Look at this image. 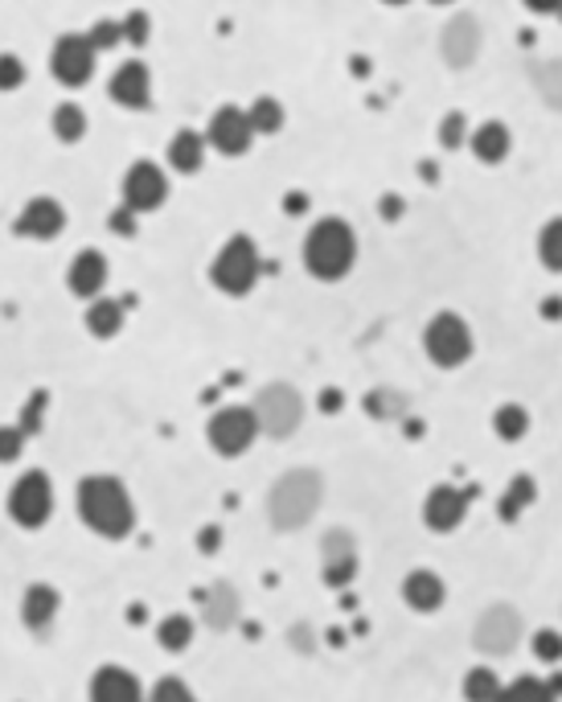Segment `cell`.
<instances>
[{"label":"cell","instance_id":"19","mask_svg":"<svg viewBox=\"0 0 562 702\" xmlns=\"http://www.w3.org/2000/svg\"><path fill=\"white\" fill-rule=\"evenodd\" d=\"M91 702H144V686L132 669L103 666L91 678Z\"/></svg>","mask_w":562,"mask_h":702},{"label":"cell","instance_id":"4","mask_svg":"<svg viewBox=\"0 0 562 702\" xmlns=\"http://www.w3.org/2000/svg\"><path fill=\"white\" fill-rule=\"evenodd\" d=\"M259 272H263V259H259L251 235H235V239L222 242L214 263H210V284L222 296H247L259 284Z\"/></svg>","mask_w":562,"mask_h":702},{"label":"cell","instance_id":"18","mask_svg":"<svg viewBox=\"0 0 562 702\" xmlns=\"http://www.w3.org/2000/svg\"><path fill=\"white\" fill-rule=\"evenodd\" d=\"M443 58H447V67H473L480 53V21L461 13L456 21H447V29H443V41H440Z\"/></svg>","mask_w":562,"mask_h":702},{"label":"cell","instance_id":"42","mask_svg":"<svg viewBox=\"0 0 562 702\" xmlns=\"http://www.w3.org/2000/svg\"><path fill=\"white\" fill-rule=\"evenodd\" d=\"M559 641H562V636L554 633V629H542V633L534 636V653H538L542 662H559V653H562Z\"/></svg>","mask_w":562,"mask_h":702},{"label":"cell","instance_id":"46","mask_svg":"<svg viewBox=\"0 0 562 702\" xmlns=\"http://www.w3.org/2000/svg\"><path fill=\"white\" fill-rule=\"evenodd\" d=\"M321 407H328V412H333V407H342V394H337V391L321 394Z\"/></svg>","mask_w":562,"mask_h":702},{"label":"cell","instance_id":"25","mask_svg":"<svg viewBox=\"0 0 562 702\" xmlns=\"http://www.w3.org/2000/svg\"><path fill=\"white\" fill-rule=\"evenodd\" d=\"M493 702H559V678H554V682H538V678H517V682L501 686Z\"/></svg>","mask_w":562,"mask_h":702},{"label":"cell","instance_id":"31","mask_svg":"<svg viewBox=\"0 0 562 702\" xmlns=\"http://www.w3.org/2000/svg\"><path fill=\"white\" fill-rule=\"evenodd\" d=\"M493 431L501 440H522L529 431V412L522 403H505V407H497L493 415Z\"/></svg>","mask_w":562,"mask_h":702},{"label":"cell","instance_id":"27","mask_svg":"<svg viewBox=\"0 0 562 702\" xmlns=\"http://www.w3.org/2000/svg\"><path fill=\"white\" fill-rule=\"evenodd\" d=\"M205 620H210V629H230V624L239 620V596H235V587L218 583V587L205 596Z\"/></svg>","mask_w":562,"mask_h":702},{"label":"cell","instance_id":"6","mask_svg":"<svg viewBox=\"0 0 562 702\" xmlns=\"http://www.w3.org/2000/svg\"><path fill=\"white\" fill-rule=\"evenodd\" d=\"M251 412H255L259 431H267L272 440H288L291 431L300 428V419H304V398H300V391L288 386V382H267V386L255 394Z\"/></svg>","mask_w":562,"mask_h":702},{"label":"cell","instance_id":"10","mask_svg":"<svg viewBox=\"0 0 562 702\" xmlns=\"http://www.w3.org/2000/svg\"><path fill=\"white\" fill-rule=\"evenodd\" d=\"M95 46L86 41V34H62L50 50V74L62 86H86L95 79Z\"/></svg>","mask_w":562,"mask_h":702},{"label":"cell","instance_id":"24","mask_svg":"<svg viewBox=\"0 0 562 702\" xmlns=\"http://www.w3.org/2000/svg\"><path fill=\"white\" fill-rule=\"evenodd\" d=\"M123 329V305L120 300H111V296H95V300H86V333L91 337H116Z\"/></svg>","mask_w":562,"mask_h":702},{"label":"cell","instance_id":"14","mask_svg":"<svg viewBox=\"0 0 562 702\" xmlns=\"http://www.w3.org/2000/svg\"><path fill=\"white\" fill-rule=\"evenodd\" d=\"M107 95L128 111H148L153 107V74L140 58H132V62L116 67L111 83H107Z\"/></svg>","mask_w":562,"mask_h":702},{"label":"cell","instance_id":"9","mask_svg":"<svg viewBox=\"0 0 562 702\" xmlns=\"http://www.w3.org/2000/svg\"><path fill=\"white\" fill-rule=\"evenodd\" d=\"M169 202V177L156 160H136L123 172V206L132 214H153Z\"/></svg>","mask_w":562,"mask_h":702},{"label":"cell","instance_id":"11","mask_svg":"<svg viewBox=\"0 0 562 702\" xmlns=\"http://www.w3.org/2000/svg\"><path fill=\"white\" fill-rule=\"evenodd\" d=\"M205 148H214L222 156H242L251 153V144H255V132H251V120H247V111L235 104L218 107L210 123H205Z\"/></svg>","mask_w":562,"mask_h":702},{"label":"cell","instance_id":"20","mask_svg":"<svg viewBox=\"0 0 562 702\" xmlns=\"http://www.w3.org/2000/svg\"><path fill=\"white\" fill-rule=\"evenodd\" d=\"M468 144H473V156H477L480 165H501L513 148V136L501 120H485L480 128L468 132Z\"/></svg>","mask_w":562,"mask_h":702},{"label":"cell","instance_id":"2","mask_svg":"<svg viewBox=\"0 0 562 702\" xmlns=\"http://www.w3.org/2000/svg\"><path fill=\"white\" fill-rule=\"evenodd\" d=\"M79 517L103 538H128L136 526L132 497L116 477H83L79 485Z\"/></svg>","mask_w":562,"mask_h":702},{"label":"cell","instance_id":"28","mask_svg":"<svg viewBox=\"0 0 562 702\" xmlns=\"http://www.w3.org/2000/svg\"><path fill=\"white\" fill-rule=\"evenodd\" d=\"M50 128H53V140L79 144V140L86 136V111L79 104H58L50 116Z\"/></svg>","mask_w":562,"mask_h":702},{"label":"cell","instance_id":"22","mask_svg":"<svg viewBox=\"0 0 562 702\" xmlns=\"http://www.w3.org/2000/svg\"><path fill=\"white\" fill-rule=\"evenodd\" d=\"M169 165L172 172H202L205 165V136L193 132V128H181L177 136L169 140Z\"/></svg>","mask_w":562,"mask_h":702},{"label":"cell","instance_id":"44","mask_svg":"<svg viewBox=\"0 0 562 702\" xmlns=\"http://www.w3.org/2000/svg\"><path fill=\"white\" fill-rule=\"evenodd\" d=\"M218 543H222V531H218V526H205L202 538H198V547H202V555H214V550H218Z\"/></svg>","mask_w":562,"mask_h":702},{"label":"cell","instance_id":"33","mask_svg":"<svg viewBox=\"0 0 562 702\" xmlns=\"http://www.w3.org/2000/svg\"><path fill=\"white\" fill-rule=\"evenodd\" d=\"M497 690H501V682H497L493 669H468V678H464V699L468 702H493Z\"/></svg>","mask_w":562,"mask_h":702},{"label":"cell","instance_id":"30","mask_svg":"<svg viewBox=\"0 0 562 702\" xmlns=\"http://www.w3.org/2000/svg\"><path fill=\"white\" fill-rule=\"evenodd\" d=\"M156 641H160V650H169V653L189 650V641H193V620L181 617V612H172V617H165L156 624Z\"/></svg>","mask_w":562,"mask_h":702},{"label":"cell","instance_id":"36","mask_svg":"<svg viewBox=\"0 0 562 702\" xmlns=\"http://www.w3.org/2000/svg\"><path fill=\"white\" fill-rule=\"evenodd\" d=\"M120 34L123 41H132V46H148V34H153V17L148 13H128V17L120 21Z\"/></svg>","mask_w":562,"mask_h":702},{"label":"cell","instance_id":"43","mask_svg":"<svg viewBox=\"0 0 562 702\" xmlns=\"http://www.w3.org/2000/svg\"><path fill=\"white\" fill-rule=\"evenodd\" d=\"M41 407H46V391H37L34 403H25V415H21V431L25 436H34L41 428Z\"/></svg>","mask_w":562,"mask_h":702},{"label":"cell","instance_id":"13","mask_svg":"<svg viewBox=\"0 0 562 702\" xmlns=\"http://www.w3.org/2000/svg\"><path fill=\"white\" fill-rule=\"evenodd\" d=\"M13 230H17L21 239L50 242L67 230V210H62V202H53V198H29V202L21 206Z\"/></svg>","mask_w":562,"mask_h":702},{"label":"cell","instance_id":"17","mask_svg":"<svg viewBox=\"0 0 562 702\" xmlns=\"http://www.w3.org/2000/svg\"><path fill=\"white\" fill-rule=\"evenodd\" d=\"M107 279H111L107 255H103V251H95V247H86V251H79V255L70 259L67 284H70V291H74V296H83V300H95V296H103Z\"/></svg>","mask_w":562,"mask_h":702},{"label":"cell","instance_id":"37","mask_svg":"<svg viewBox=\"0 0 562 702\" xmlns=\"http://www.w3.org/2000/svg\"><path fill=\"white\" fill-rule=\"evenodd\" d=\"M86 41L95 46V53L111 50V46H120V41H123L120 21H95V25H91V34H86Z\"/></svg>","mask_w":562,"mask_h":702},{"label":"cell","instance_id":"7","mask_svg":"<svg viewBox=\"0 0 562 702\" xmlns=\"http://www.w3.org/2000/svg\"><path fill=\"white\" fill-rule=\"evenodd\" d=\"M9 514L17 526L25 531H41L53 514V485L50 477L34 468V473H25V477L13 485V493H9Z\"/></svg>","mask_w":562,"mask_h":702},{"label":"cell","instance_id":"45","mask_svg":"<svg viewBox=\"0 0 562 702\" xmlns=\"http://www.w3.org/2000/svg\"><path fill=\"white\" fill-rule=\"evenodd\" d=\"M382 214H386V218H391V214H403V202H398V193H391V198L382 202Z\"/></svg>","mask_w":562,"mask_h":702},{"label":"cell","instance_id":"21","mask_svg":"<svg viewBox=\"0 0 562 702\" xmlns=\"http://www.w3.org/2000/svg\"><path fill=\"white\" fill-rule=\"evenodd\" d=\"M58 608H62V599L53 592L50 583H34L25 596H21V620H25V629H34V633H46L58 617Z\"/></svg>","mask_w":562,"mask_h":702},{"label":"cell","instance_id":"38","mask_svg":"<svg viewBox=\"0 0 562 702\" xmlns=\"http://www.w3.org/2000/svg\"><path fill=\"white\" fill-rule=\"evenodd\" d=\"M25 74H29V67L17 53H0V91H17L25 83Z\"/></svg>","mask_w":562,"mask_h":702},{"label":"cell","instance_id":"26","mask_svg":"<svg viewBox=\"0 0 562 702\" xmlns=\"http://www.w3.org/2000/svg\"><path fill=\"white\" fill-rule=\"evenodd\" d=\"M247 120H251V132H255V136H275V132H284L288 111H284V104L272 99V95H259L255 104L247 107Z\"/></svg>","mask_w":562,"mask_h":702},{"label":"cell","instance_id":"34","mask_svg":"<svg viewBox=\"0 0 562 702\" xmlns=\"http://www.w3.org/2000/svg\"><path fill=\"white\" fill-rule=\"evenodd\" d=\"M468 132H473V128H468V116H464V111H447L440 120L443 148H464V144H468Z\"/></svg>","mask_w":562,"mask_h":702},{"label":"cell","instance_id":"8","mask_svg":"<svg viewBox=\"0 0 562 702\" xmlns=\"http://www.w3.org/2000/svg\"><path fill=\"white\" fill-rule=\"evenodd\" d=\"M205 436H210V448L218 456H242L259 436L255 412L251 407H222V412H214Z\"/></svg>","mask_w":562,"mask_h":702},{"label":"cell","instance_id":"3","mask_svg":"<svg viewBox=\"0 0 562 702\" xmlns=\"http://www.w3.org/2000/svg\"><path fill=\"white\" fill-rule=\"evenodd\" d=\"M321 497H324L321 473H312V468L284 473V477L275 480L272 497H267V510H272L275 531H300L308 517L316 514Z\"/></svg>","mask_w":562,"mask_h":702},{"label":"cell","instance_id":"32","mask_svg":"<svg viewBox=\"0 0 562 702\" xmlns=\"http://www.w3.org/2000/svg\"><path fill=\"white\" fill-rule=\"evenodd\" d=\"M538 259H542L546 272H559L562 267V223L559 218L542 226V235H538Z\"/></svg>","mask_w":562,"mask_h":702},{"label":"cell","instance_id":"35","mask_svg":"<svg viewBox=\"0 0 562 702\" xmlns=\"http://www.w3.org/2000/svg\"><path fill=\"white\" fill-rule=\"evenodd\" d=\"M144 702H193V694H189V686L181 682V678H160V682L144 694Z\"/></svg>","mask_w":562,"mask_h":702},{"label":"cell","instance_id":"12","mask_svg":"<svg viewBox=\"0 0 562 702\" xmlns=\"http://www.w3.org/2000/svg\"><path fill=\"white\" fill-rule=\"evenodd\" d=\"M522 641V617L513 612L510 604H497L489 608L477 624V650L489 653V657H505Z\"/></svg>","mask_w":562,"mask_h":702},{"label":"cell","instance_id":"47","mask_svg":"<svg viewBox=\"0 0 562 702\" xmlns=\"http://www.w3.org/2000/svg\"><path fill=\"white\" fill-rule=\"evenodd\" d=\"M529 9H542V13H550V9H559V0H529Z\"/></svg>","mask_w":562,"mask_h":702},{"label":"cell","instance_id":"40","mask_svg":"<svg viewBox=\"0 0 562 702\" xmlns=\"http://www.w3.org/2000/svg\"><path fill=\"white\" fill-rule=\"evenodd\" d=\"M366 407H370V415L386 419V415H403V398L391 394V391H374L370 398H366Z\"/></svg>","mask_w":562,"mask_h":702},{"label":"cell","instance_id":"15","mask_svg":"<svg viewBox=\"0 0 562 702\" xmlns=\"http://www.w3.org/2000/svg\"><path fill=\"white\" fill-rule=\"evenodd\" d=\"M468 501H473V489H456V485H435L423 501V522L431 531H456L468 514Z\"/></svg>","mask_w":562,"mask_h":702},{"label":"cell","instance_id":"23","mask_svg":"<svg viewBox=\"0 0 562 702\" xmlns=\"http://www.w3.org/2000/svg\"><path fill=\"white\" fill-rule=\"evenodd\" d=\"M403 599L415 612H435L443 604V580L435 571H410L407 583H403Z\"/></svg>","mask_w":562,"mask_h":702},{"label":"cell","instance_id":"39","mask_svg":"<svg viewBox=\"0 0 562 702\" xmlns=\"http://www.w3.org/2000/svg\"><path fill=\"white\" fill-rule=\"evenodd\" d=\"M21 452H25V431H21V428H0V464L21 461Z\"/></svg>","mask_w":562,"mask_h":702},{"label":"cell","instance_id":"5","mask_svg":"<svg viewBox=\"0 0 562 702\" xmlns=\"http://www.w3.org/2000/svg\"><path fill=\"white\" fill-rule=\"evenodd\" d=\"M423 349L440 370H456V366H464V361L473 358V329H468V321H464L461 312L443 309L427 321Z\"/></svg>","mask_w":562,"mask_h":702},{"label":"cell","instance_id":"1","mask_svg":"<svg viewBox=\"0 0 562 702\" xmlns=\"http://www.w3.org/2000/svg\"><path fill=\"white\" fill-rule=\"evenodd\" d=\"M304 267L324 284H337L358 267V235L345 218H316L304 235Z\"/></svg>","mask_w":562,"mask_h":702},{"label":"cell","instance_id":"16","mask_svg":"<svg viewBox=\"0 0 562 702\" xmlns=\"http://www.w3.org/2000/svg\"><path fill=\"white\" fill-rule=\"evenodd\" d=\"M324 583L328 587H345V583L358 575V543L349 531H328L324 534Z\"/></svg>","mask_w":562,"mask_h":702},{"label":"cell","instance_id":"29","mask_svg":"<svg viewBox=\"0 0 562 702\" xmlns=\"http://www.w3.org/2000/svg\"><path fill=\"white\" fill-rule=\"evenodd\" d=\"M534 497H538V485H534V477H513L510 480V489H505V497L497 501V510H501V517L505 522H517L522 517V510H529L534 505Z\"/></svg>","mask_w":562,"mask_h":702},{"label":"cell","instance_id":"41","mask_svg":"<svg viewBox=\"0 0 562 702\" xmlns=\"http://www.w3.org/2000/svg\"><path fill=\"white\" fill-rule=\"evenodd\" d=\"M136 218H140V214H132V210L120 202V210H111L107 226H111V235H120V239H132V235H136Z\"/></svg>","mask_w":562,"mask_h":702}]
</instances>
